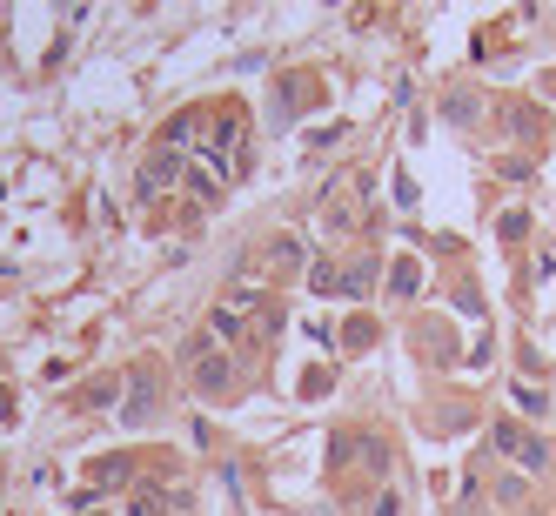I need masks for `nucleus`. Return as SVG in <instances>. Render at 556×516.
Wrapping results in <instances>:
<instances>
[{
	"label": "nucleus",
	"mask_w": 556,
	"mask_h": 516,
	"mask_svg": "<svg viewBox=\"0 0 556 516\" xmlns=\"http://www.w3.org/2000/svg\"><path fill=\"white\" fill-rule=\"evenodd\" d=\"M275 322H282V315H275V302H268L262 289H242V282H235V289L215 302V315H208V336H215V342H235V349H242V342H255V349H262V342L275 336Z\"/></svg>",
	"instance_id": "nucleus-1"
},
{
	"label": "nucleus",
	"mask_w": 556,
	"mask_h": 516,
	"mask_svg": "<svg viewBox=\"0 0 556 516\" xmlns=\"http://www.w3.org/2000/svg\"><path fill=\"white\" fill-rule=\"evenodd\" d=\"M181 369H188V389L195 396H208V403H235V389H242V369H235V356H228L222 342L208 336H188V349H181Z\"/></svg>",
	"instance_id": "nucleus-2"
},
{
	"label": "nucleus",
	"mask_w": 556,
	"mask_h": 516,
	"mask_svg": "<svg viewBox=\"0 0 556 516\" xmlns=\"http://www.w3.org/2000/svg\"><path fill=\"white\" fill-rule=\"evenodd\" d=\"M302 269H309V242L302 235H275V242L242 255V282H295Z\"/></svg>",
	"instance_id": "nucleus-3"
},
{
	"label": "nucleus",
	"mask_w": 556,
	"mask_h": 516,
	"mask_svg": "<svg viewBox=\"0 0 556 516\" xmlns=\"http://www.w3.org/2000/svg\"><path fill=\"white\" fill-rule=\"evenodd\" d=\"M490 443H496V456H503V463H516V470H530V476H543V470H550V443H543L536 429L510 423V416H503V423L490 429Z\"/></svg>",
	"instance_id": "nucleus-4"
},
{
	"label": "nucleus",
	"mask_w": 556,
	"mask_h": 516,
	"mask_svg": "<svg viewBox=\"0 0 556 516\" xmlns=\"http://www.w3.org/2000/svg\"><path fill=\"white\" fill-rule=\"evenodd\" d=\"M362 222V181L356 175H335L329 195H322V235H342V228Z\"/></svg>",
	"instance_id": "nucleus-5"
},
{
	"label": "nucleus",
	"mask_w": 556,
	"mask_h": 516,
	"mask_svg": "<svg viewBox=\"0 0 556 516\" xmlns=\"http://www.w3.org/2000/svg\"><path fill=\"white\" fill-rule=\"evenodd\" d=\"M121 416H128L134 429H148V423H155V369H134V396L121 403Z\"/></svg>",
	"instance_id": "nucleus-6"
},
{
	"label": "nucleus",
	"mask_w": 556,
	"mask_h": 516,
	"mask_svg": "<svg viewBox=\"0 0 556 516\" xmlns=\"http://www.w3.org/2000/svg\"><path fill=\"white\" fill-rule=\"evenodd\" d=\"M369 282H376V255H356L335 269V295H369Z\"/></svg>",
	"instance_id": "nucleus-7"
},
{
	"label": "nucleus",
	"mask_w": 556,
	"mask_h": 516,
	"mask_svg": "<svg viewBox=\"0 0 556 516\" xmlns=\"http://www.w3.org/2000/svg\"><path fill=\"white\" fill-rule=\"evenodd\" d=\"M128 476H134V456H101V463H88L94 490H114V483H128Z\"/></svg>",
	"instance_id": "nucleus-8"
},
{
	"label": "nucleus",
	"mask_w": 556,
	"mask_h": 516,
	"mask_svg": "<svg viewBox=\"0 0 556 516\" xmlns=\"http://www.w3.org/2000/svg\"><path fill=\"white\" fill-rule=\"evenodd\" d=\"M416 289H423V262H416V255L389 262V295H416Z\"/></svg>",
	"instance_id": "nucleus-9"
},
{
	"label": "nucleus",
	"mask_w": 556,
	"mask_h": 516,
	"mask_svg": "<svg viewBox=\"0 0 556 516\" xmlns=\"http://www.w3.org/2000/svg\"><path fill=\"white\" fill-rule=\"evenodd\" d=\"M503 121H510V135H523V141L543 135V114H536L530 101H510V108H503Z\"/></svg>",
	"instance_id": "nucleus-10"
},
{
	"label": "nucleus",
	"mask_w": 556,
	"mask_h": 516,
	"mask_svg": "<svg viewBox=\"0 0 556 516\" xmlns=\"http://www.w3.org/2000/svg\"><path fill=\"white\" fill-rule=\"evenodd\" d=\"M443 114H449V121H476V114H483V94L456 88V94H449V101H443Z\"/></svg>",
	"instance_id": "nucleus-11"
},
{
	"label": "nucleus",
	"mask_w": 556,
	"mask_h": 516,
	"mask_svg": "<svg viewBox=\"0 0 556 516\" xmlns=\"http://www.w3.org/2000/svg\"><path fill=\"white\" fill-rule=\"evenodd\" d=\"M369 342H376V322H369V315H349V322H342V349H369Z\"/></svg>",
	"instance_id": "nucleus-12"
},
{
	"label": "nucleus",
	"mask_w": 556,
	"mask_h": 516,
	"mask_svg": "<svg viewBox=\"0 0 556 516\" xmlns=\"http://www.w3.org/2000/svg\"><path fill=\"white\" fill-rule=\"evenodd\" d=\"M496 235H503V242H523V235H530V215H523V208H510V215L496 222Z\"/></svg>",
	"instance_id": "nucleus-13"
},
{
	"label": "nucleus",
	"mask_w": 556,
	"mask_h": 516,
	"mask_svg": "<svg viewBox=\"0 0 556 516\" xmlns=\"http://www.w3.org/2000/svg\"><path fill=\"white\" fill-rule=\"evenodd\" d=\"M510 396H516V409H523V416H543V389H536V382H516Z\"/></svg>",
	"instance_id": "nucleus-14"
},
{
	"label": "nucleus",
	"mask_w": 556,
	"mask_h": 516,
	"mask_svg": "<svg viewBox=\"0 0 556 516\" xmlns=\"http://www.w3.org/2000/svg\"><path fill=\"white\" fill-rule=\"evenodd\" d=\"M369 516H402V496H396V490H382V496H369Z\"/></svg>",
	"instance_id": "nucleus-15"
},
{
	"label": "nucleus",
	"mask_w": 556,
	"mask_h": 516,
	"mask_svg": "<svg viewBox=\"0 0 556 516\" xmlns=\"http://www.w3.org/2000/svg\"><path fill=\"white\" fill-rule=\"evenodd\" d=\"M496 503H503V510H516V503H523V483H516V476H503V483H496Z\"/></svg>",
	"instance_id": "nucleus-16"
},
{
	"label": "nucleus",
	"mask_w": 556,
	"mask_h": 516,
	"mask_svg": "<svg viewBox=\"0 0 556 516\" xmlns=\"http://www.w3.org/2000/svg\"><path fill=\"white\" fill-rule=\"evenodd\" d=\"M88 409H101V403H114V382H88V396H81Z\"/></svg>",
	"instance_id": "nucleus-17"
},
{
	"label": "nucleus",
	"mask_w": 556,
	"mask_h": 516,
	"mask_svg": "<svg viewBox=\"0 0 556 516\" xmlns=\"http://www.w3.org/2000/svg\"><path fill=\"white\" fill-rule=\"evenodd\" d=\"M0 416H14V389H0Z\"/></svg>",
	"instance_id": "nucleus-18"
},
{
	"label": "nucleus",
	"mask_w": 556,
	"mask_h": 516,
	"mask_svg": "<svg viewBox=\"0 0 556 516\" xmlns=\"http://www.w3.org/2000/svg\"><path fill=\"white\" fill-rule=\"evenodd\" d=\"M543 94H550V101H556V74H550V88H543Z\"/></svg>",
	"instance_id": "nucleus-19"
}]
</instances>
